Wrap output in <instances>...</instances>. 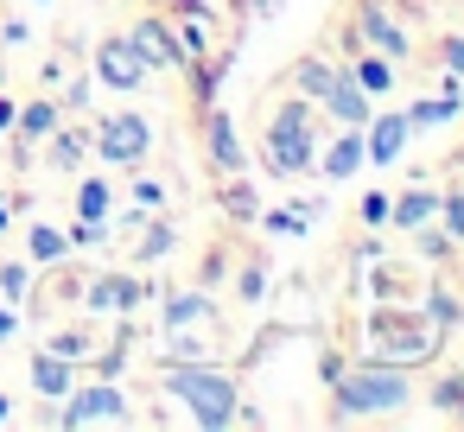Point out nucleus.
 Returning <instances> with one entry per match:
<instances>
[{
    "label": "nucleus",
    "mask_w": 464,
    "mask_h": 432,
    "mask_svg": "<svg viewBox=\"0 0 464 432\" xmlns=\"http://www.w3.org/2000/svg\"><path fill=\"white\" fill-rule=\"evenodd\" d=\"M356 33L369 39V52H382V58H407L413 45H407V33L388 20V7H382V0H362V7H356Z\"/></svg>",
    "instance_id": "8"
},
{
    "label": "nucleus",
    "mask_w": 464,
    "mask_h": 432,
    "mask_svg": "<svg viewBox=\"0 0 464 432\" xmlns=\"http://www.w3.org/2000/svg\"><path fill=\"white\" fill-rule=\"evenodd\" d=\"M217 305L204 299V293H179L172 305H166V331H185V324H198V318H210Z\"/></svg>",
    "instance_id": "17"
},
{
    "label": "nucleus",
    "mask_w": 464,
    "mask_h": 432,
    "mask_svg": "<svg viewBox=\"0 0 464 432\" xmlns=\"http://www.w3.org/2000/svg\"><path fill=\"white\" fill-rule=\"evenodd\" d=\"M0 419H14V400H7V394H0Z\"/></svg>",
    "instance_id": "38"
},
{
    "label": "nucleus",
    "mask_w": 464,
    "mask_h": 432,
    "mask_svg": "<svg viewBox=\"0 0 464 432\" xmlns=\"http://www.w3.org/2000/svg\"><path fill=\"white\" fill-rule=\"evenodd\" d=\"M432 216H439V191H407V197L388 204V223H401V229H420Z\"/></svg>",
    "instance_id": "15"
},
{
    "label": "nucleus",
    "mask_w": 464,
    "mask_h": 432,
    "mask_svg": "<svg viewBox=\"0 0 464 432\" xmlns=\"http://www.w3.org/2000/svg\"><path fill=\"white\" fill-rule=\"evenodd\" d=\"M109 204H115V191H109L102 178H90V185L77 191V216H90V223H102V216H109Z\"/></svg>",
    "instance_id": "20"
},
{
    "label": "nucleus",
    "mask_w": 464,
    "mask_h": 432,
    "mask_svg": "<svg viewBox=\"0 0 464 432\" xmlns=\"http://www.w3.org/2000/svg\"><path fill=\"white\" fill-rule=\"evenodd\" d=\"M64 254H71V242L58 229H33V261H64Z\"/></svg>",
    "instance_id": "24"
},
{
    "label": "nucleus",
    "mask_w": 464,
    "mask_h": 432,
    "mask_svg": "<svg viewBox=\"0 0 464 432\" xmlns=\"http://www.w3.org/2000/svg\"><path fill=\"white\" fill-rule=\"evenodd\" d=\"M160 381H166V394L172 400H185L191 407V419L198 426H210V432H223L229 419H236V381L229 375H217L210 362H166L160 369Z\"/></svg>",
    "instance_id": "1"
},
{
    "label": "nucleus",
    "mask_w": 464,
    "mask_h": 432,
    "mask_svg": "<svg viewBox=\"0 0 464 432\" xmlns=\"http://www.w3.org/2000/svg\"><path fill=\"white\" fill-rule=\"evenodd\" d=\"M121 419H128V394H121L115 381L71 388V394H64V407H58V413H45V426H71V432H83V426H121Z\"/></svg>",
    "instance_id": "4"
},
{
    "label": "nucleus",
    "mask_w": 464,
    "mask_h": 432,
    "mask_svg": "<svg viewBox=\"0 0 464 432\" xmlns=\"http://www.w3.org/2000/svg\"><path fill=\"white\" fill-rule=\"evenodd\" d=\"M0 293H7V299H20V293H26V267H14V261L0 267Z\"/></svg>",
    "instance_id": "32"
},
{
    "label": "nucleus",
    "mask_w": 464,
    "mask_h": 432,
    "mask_svg": "<svg viewBox=\"0 0 464 432\" xmlns=\"http://www.w3.org/2000/svg\"><path fill=\"white\" fill-rule=\"evenodd\" d=\"M350 77L362 83V96H388V90H394V58H382V52H362V58L350 64Z\"/></svg>",
    "instance_id": "14"
},
{
    "label": "nucleus",
    "mask_w": 464,
    "mask_h": 432,
    "mask_svg": "<svg viewBox=\"0 0 464 432\" xmlns=\"http://www.w3.org/2000/svg\"><path fill=\"white\" fill-rule=\"evenodd\" d=\"M439 58H445V71H464V39H445V52H439Z\"/></svg>",
    "instance_id": "35"
},
{
    "label": "nucleus",
    "mask_w": 464,
    "mask_h": 432,
    "mask_svg": "<svg viewBox=\"0 0 464 432\" xmlns=\"http://www.w3.org/2000/svg\"><path fill=\"white\" fill-rule=\"evenodd\" d=\"M134 204H140V210H160V204H166V185L140 178V185H134Z\"/></svg>",
    "instance_id": "30"
},
{
    "label": "nucleus",
    "mask_w": 464,
    "mask_h": 432,
    "mask_svg": "<svg viewBox=\"0 0 464 432\" xmlns=\"http://www.w3.org/2000/svg\"><path fill=\"white\" fill-rule=\"evenodd\" d=\"M362 128H369L362 134V159H375V166H394L407 153V140H413V121L407 115H369Z\"/></svg>",
    "instance_id": "7"
},
{
    "label": "nucleus",
    "mask_w": 464,
    "mask_h": 432,
    "mask_svg": "<svg viewBox=\"0 0 464 432\" xmlns=\"http://www.w3.org/2000/svg\"><path fill=\"white\" fill-rule=\"evenodd\" d=\"M362 223H388V197H382V191L362 197Z\"/></svg>",
    "instance_id": "33"
},
{
    "label": "nucleus",
    "mask_w": 464,
    "mask_h": 432,
    "mask_svg": "<svg viewBox=\"0 0 464 432\" xmlns=\"http://www.w3.org/2000/svg\"><path fill=\"white\" fill-rule=\"evenodd\" d=\"M420 229H426V223H420ZM420 254H426V261H445V254H451V235H432V229H426V235H420Z\"/></svg>",
    "instance_id": "31"
},
{
    "label": "nucleus",
    "mask_w": 464,
    "mask_h": 432,
    "mask_svg": "<svg viewBox=\"0 0 464 432\" xmlns=\"http://www.w3.org/2000/svg\"><path fill=\"white\" fill-rule=\"evenodd\" d=\"M45 350H58V356H64V362H77V356H83V350H90V337H83V331H64V337H52V343H45Z\"/></svg>",
    "instance_id": "27"
},
{
    "label": "nucleus",
    "mask_w": 464,
    "mask_h": 432,
    "mask_svg": "<svg viewBox=\"0 0 464 432\" xmlns=\"http://www.w3.org/2000/svg\"><path fill=\"white\" fill-rule=\"evenodd\" d=\"M33 388H39L45 400H64V394L77 388V369H71L58 350H39V356H33Z\"/></svg>",
    "instance_id": "13"
},
{
    "label": "nucleus",
    "mask_w": 464,
    "mask_h": 432,
    "mask_svg": "<svg viewBox=\"0 0 464 432\" xmlns=\"http://www.w3.org/2000/svg\"><path fill=\"white\" fill-rule=\"evenodd\" d=\"M14 121H20L26 134H52V128H58V109H52V102H26Z\"/></svg>",
    "instance_id": "22"
},
{
    "label": "nucleus",
    "mask_w": 464,
    "mask_h": 432,
    "mask_svg": "<svg viewBox=\"0 0 464 432\" xmlns=\"http://www.w3.org/2000/svg\"><path fill=\"white\" fill-rule=\"evenodd\" d=\"M223 204H229V216H242V223H248V216H261V204H255V191H248V185H229V197H223Z\"/></svg>",
    "instance_id": "25"
},
{
    "label": "nucleus",
    "mask_w": 464,
    "mask_h": 432,
    "mask_svg": "<svg viewBox=\"0 0 464 432\" xmlns=\"http://www.w3.org/2000/svg\"><path fill=\"white\" fill-rule=\"evenodd\" d=\"M318 109H324L331 121H343V128H362V121L375 115V109H369V96H362V83H356L350 71H337V77H331V90L318 96Z\"/></svg>",
    "instance_id": "9"
},
{
    "label": "nucleus",
    "mask_w": 464,
    "mask_h": 432,
    "mask_svg": "<svg viewBox=\"0 0 464 432\" xmlns=\"http://www.w3.org/2000/svg\"><path fill=\"white\" fill-rule=\"evenodd\" d=\"M14 331H20V318H14V312H7V305H0V343H7V337H14Z\"/></svg>",
    "instance_id": "36"
},
{
    "label": "nucleus",
    "mask_w": 464,
    "mask_h": 432,
    "mask_svg": "<svg viewBox=\"0 0 464 432\" xmlns=\"http://www.w3.org/2000/svg\"><path fill=\"white\" fill-rule=\"evenodd\" d=\"M96 153H102L109 166H140V159L153 153V128H147V115H134V109L109 115V121L96 128Z\"/></svg>",
    "instance_id": "5"
},
{
    "label": "nucleus",
    "mask_w": 464,
    "mask_h": 432,
    "mask_svg": "<svg viewBox=\"0 0 464 432\" xmlns=\"http://www.w3.org/2000/svg\"><path fill=\"white\" fill-rule=\"evenodd\" d=\"M331 77H337V71H331V64H318V58H305V64L293 71V83H299V96H305V102H318V96L331 90Z\"/></svg>",
    "instance_id": "19"
},
{
    "label": "nucleus",
    "mask_w": 464,
    "mask_h": 432,
    "mask_svg": "<svg viewBox=\"0 0 464 432\" xmlns=\"http://www.w3.org/2000/svg\"><path fill=\"white\" fill-rule=\"evenodd\" d=\"M128 45L140 52V64H147V71H179V64H185V45H179V39L160 26V20L134 26V39H128Z\"/></svg>",
    "instance_id": "10"
},
{
    "label": "nucleus",
    "mask_w": 464,
    "mask_h": 432,
    "mask_svg": "<svg viewBox=\"0 0 464 432\" xmlns=\"http://www.w3.org/2000/svg\"><path fill=\"white\" fill-rule=\"evenodd\" d=\"M439 216H445V235L464 242V197H439Z\"/></svg>",
    "instance_id": "26"
},
{
    "label": "nucleus",
    "mask_w": 464,
    "mask_h": 432,
    "mask_svg": "<svg viewBox=\"0 0 464 432\" xmlns=\"http://www.w3.org/2000/svg\"><path fill=\"white\" fill-rule=\"evenodd\" d=\"M318 166V128H312V102L286 96L267 121V172L274 178H299Z\"/></svg>",
    "instance_id": "3"
},
{
    "label": "nucleus",
    "mask_w": 464,
    "mask_h": 432,
    "mask_svg": "<svg viewBox=\"0 0 464 432\" xmlns=\"http://www.w3.org/2000/svg\"><path fill=\"white\" fill-rule=\"evenodd\" d=\"M0 229H7V204H0Z\"/></svg>",
    "instance_id": "39"
},
{
    "label": "nucleus",
    "mask_w": 464,
    "mask_h": 432,
    "mask_svg": "<svg viewBox=\"0 0 464 432\" xmlns=\"http://www.w3.org/2000/svg\"><path fill=\"white\" fill-rule=\"evenodd\" d=\"M318 166H324V178H331V185L356 178V172H362V128H343V134L324 147V159H318Z\"/></svg>",
    "instance_id": "12"
},
{
    "label": "nucleus",
    "mask_w": 464,
    "mask_h": 432,
    "mask_svg": "<svg viewBox=\"0 0 464 432\" xmlns=\"http://www.w3.org/2000/svg\"><path fill=\"white\" fill-rule=\"evenodd\" d=\"M458 109H464V102H458V90H451V96H432V102H413V109H407V121H413V128H439V121H451Z\"/></svg>",
    "instance_id": "18"
},
{
    "label": "nucleus",
    "mask_w": 464,
    "mask_h": 432,
    "mask_svg": "<svg viewBox=\"0 0 464 432\" xmlns=\"http://www.w3.org/2000/svg\"><path fill=\"white\" fill-rule=\"evenodd\" d=\"M305 216H286V210H267V229H280V235H293Z\"/></svg>",
    "instance_id": "34"
},
{
    "label": "nucleus",
    "mask_w": 464,
    "mask_h": 432,
    "mask_svg": "<svg viewBox=\"0 0 464 432\" xmlns=\"http://www.w3.org/2000/svg\"><path fill=\"white\" fill-rule=\"evenodd\" d=\"M52 166L58 172H77L83 166V134H52Z\"/></svg>",
    "instance_id": "21"
},
{
    "label": "nucleus",
    "mask_w": 464,
    "mask_h": 432,
    "mask_svg": "<svg viewBox=\"0 0 464 432\" xmlns=\"http://www.w3.org/2000/svg\"><path fill=\"white\" fill-rule=\"evenodd\" d=\"M0 128H14V102L7 96H0Z\"/></svg>",
    "instance_id": "37"
},
{
    "label": "nucleus",
    "mask_w": 464,
    "mask_h": 432,
    "mask_svg": "<svg viewBox=\"0 0 464 432\" xmlns=\"http://www.w3.org/2000/svg\"><path fill=\"white\" fill-rule=\"evenodd\" d=\"M172 248H179V235H172V223H153V229H147V242H140V261H166Z\"/></svg>",
    "instance_id": "23"
},
{
    "label": "nucleus",
    "mask_w": 464,
    "mask_h": 432,
    "mask_svg": "<svg viewBox=\"0 0 464 432\" xmlns=\"http://www.w3.org/2000/svg\"><path fill=\"white\" fill-rule=\"evenodd\" d=\"M413 400V381L401 362H362L356 375L337 381V419H375V413H401Z\"/></svg>",
    "instance_id": "2"
},
{
    "label": "nucleus",
    "mask_w": 464,
    "mask_h": 432,
    "mask_svg": "<svg viewBox=\"0 0 464 432\" xmlns=\"http://www.w3.org/2000/svg\"><path fill=\"white\" fill-rule=\"evenodd\" d=\"M172 362H210V350L204 343H191V337H172V350H166Z\"/></svg>",
    "instance_id": "29"
},
{
    "label": "nucleus",
    "mask_w": 464,
    "mask_h": 432,
    "mask_svg": "<svg viewBox=\"0 0 464 432\" xmlns=\"http://www.w3.org/2000/svg\"><path fill=\"white\" fill-rule=\"evenodd\" d=\"M140 299H147V286H140L134 274H102V280L90 286L83 305H90V312H134Z\"/></svg>",
    "instance_id": "11"
},
{
    "label": "nucleus",
    "mask_w": 464,
    "mask_h": 432,
    "mask_svg": "<svg viewBox=\"0 0 464 432\" xmlns=\"http://www.w3.org/2000/svg\"><path fill=\"white\" fill-rule=\"evenodd\" d=\"M210 159H217V172H242V147H236L229 115H210Z\"/></svg>",
    "instance_id": "16"
},
{
    "label": "nucleus",
    "mask_w": 464,
    "mask_h": 432,
    "mask_svg": "<svg viewBox=\"0 0 464 432\" xmlns=\"http://www.w3.org/2000/svg\"><path fill=\"white\" fill-rule=\"evenodd\" d=\"M96 77H102L115 96H134V90L147 83V64H140V52H134L128 39H109V45L96 52Z\"/></svg>",
    "instance_id": "6"
},
{
    "label": "nucleus",
    "mask_w": 464,
    "mask_h": 432,
    "mask_svg": "<svg viewBox=\"0 0 464 432\" xmlns=\"http://www.w3.org/2000/svg\"><path fill=\"white\" fill-rule=\"evenodd\" d=\"M432 400H439L445 413H458V419H464V381H458V375H451V381H439V394H432Z\"/></svg>",
    "instance_id": "28"
}]
</instances>
